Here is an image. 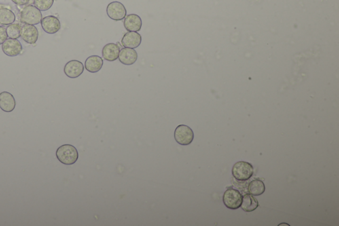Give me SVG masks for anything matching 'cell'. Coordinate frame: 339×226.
<instances>
[{"label":"cell","instance_id":"obj_4","mask_svg":"<svg viewBox=\"0 0 339 226\" xmlns=\"http://www.w3.org/2000/svg\"><path fill=\"white\" fill-rule=\"evenodd\" d=\"M174 138L180 145H188L194 140V132L187 125H180L174 132Z\"/></svg>","mask_w":339,"mask_h":226},{"label":"cell","instance_id":"obj_2","mask_svg":"<svg viewBox=\"0 0 339 226\" xmlns=\"http://www.w3.org/2000/svg\"><path fill=\"white\" fill-rule=\"evenodd\" d=\"M254 174V167L251 163L239 161L234 165L232 174L238 181H246L250 179Z\"/></svg>","mask_w":339,"mask_h":226},{"label":"cell","instance_id":"obj_10","mask_svg":"<svg viewBox=\"0 0 339 226\" xmlns=\"http://www.w3.org/2000/svg\"><path fill=\"white\" fill-rule=\"evenodd\" d=\"M41 24L43 29L48 34H55L61 28L60 21L55 16L45 17L41 20Z\"/></svg>","mask_w":339,"mask_h":226},{"label":"cell","instance_id":"obj_24","mask_svg":"<svg viewBox=\"0 0 339 226\" xmlns=\"http://www.w3.org/2000/svg\"><path fill=\"white\" fill-rule=\"evenodd\" d=\"M3 7H6V5L4 4H1V3H0V9L3 8Z\"/></svg>","mask_w":339,"mask_h":226},{"label":"cell","instance_id":"obj_1","mask_svg":"<svg viewBox=\"0 0 339 226\" xmlns=\"http://www.w3.org/2000/svg\"><path fill=\"white\" fill-rule=\"evenodd\" d=\"M56 157L62 164L72 165L78 159V152L73 145H63L58 147L56 153Z\"/></svg>","mask_w":339,"mask_h":226},{"label":"cell","instance_id":"obj_20","mask_svg":"<svg viewBox=\"0 0 339 226\" xmlns=\"http://www.w3.org/2000/svg\"><path fill=\"white\" fill-rule=\"evenodd\" d=\"M7 37L10 39H16L21 37V27L19 24H11L6 29Z\"/></svg>","mask_w":339,"mask_h":226},{"label":"cell","instance_id":"obj_16","mask_svg":"<svg viewBox=\"0 0 339 226\" xmlns=\"http://www.w3.org/2000/svg\"><path fill=\"white\" fill-rule=\"evenodd\" d=\"M104 65V60L98 55L89 56L85 62V68L91 73H98Z\"/></svg>","mask_w":339,"mask_h":226},{"label":"cell","instance_id":"obj_21","mask_svg":"<svg viewBox=\"0 0 339 226\" xmlns=\"http://www.w3.org/2000/svg\"><path fill=\"white\" fill-rule=\"evenodd\" d=\"M33 3L40 11H45L51 8L54 0H33Z\"/></svg>","mask_w":339,"mask_h":226},{"label":"cell","instance_id":"obj_9","mask_svg":"<svg viewBox=\"0 0 339 226\" xmlns=\"http://www.w3.org/2000/svg\"><path fill=\"white\" fill-rule=\"evenodd\" d=\"M3 52L7 56H16L20 55L23 50L22 43L16 39H7L2 44Z\"/></svg>","mask_w":339,"mask_h":226},{"label":"cell","instance_id":"obj_8","mask_svg":"<svg viewBox=\"0 0 339 226\" xmlns=\"http://www.w3.org/2000/svg\"><path fill=\"white\" fill-rule=\"evenodd\" d=\"M84 66L82 62L77 60H72L65 64L64 68V74L71 79H77L84 72Z\"/></svg>","mask_w":339,"mask_h":226},{"label":"cell","instance_id":"obj_13","mask_svg":"<svg viewBox=\"0 0 339 226\" xmlns=\"http://www.w3.org/2000/svg\"><path fill=\"white\" fill-rule=\"evenodd\" d=\"M137 51L134 49L125 48L121 49L119 55V61L124 65L130 66L135 63L137 60Z\"/></svg>","mask_w":339,"mask_h":226},{"label":"cell","instance_id":"obj_15","mask_svg":"<svg viewBox=\"0 0 339 226\" xmlns=\"http://www.w3.org/2000/svg\"><path fill=\"white\" fill-rule=\"evenodd\" d=\"M124 27L127 31L138 32L141 31L142 28L141 18L137 14H130L126 17L124 20Z\"/></svg>","mask_w":339,"mask_h":226},{"label":"cell","instance_id":"obj_19","mask_svg":"<svg viewBox=\"0 0 339 226\" xmlns=\"http://www.w3.org/2000/svg\"><path fill=\"white\" fill-rule=\"evenodd\" d=\"M266 187L262 180L256 179L252 180L249 185V192L251 195L260 196L264 193Z\"/></svg>","mask_w":339,"mask_h":226},{"label":"cell","instance_id":"obj_6","mask_svg":"<svg viewBox=\"0 0 339 226\" xmlns=\"http://www.w3.org/2000/svg\"><path fill=\"white\" fill-rule=\"evenodd\" d=\"M107 14L111 20L121 21L126 18L127 10L123 3L119 1H113L107 5Z\"/></svg>","mask_w":339,"mask_h":226},{"label":"cell","instance_id":"obj_14","mask_svg":"<svg viewBox=\"0 0 339 226\" xmlns=\"http://www.w3.org/2000/svg\"><path fill=\"white\" fill-rule=\"evenodd\" d=\"M120 47L115 43H108L102 49V56L107 61L113 62L119 58Z\"/></svg>","mask_w":339,"mask_h":226},{"label":"cell","instance_id":"obj_11","mask_svg":"<svg viewBox=\"0 0 339 226\" xmlns=\"http://www.w3.org/2000/svg\"><path fill=\"white\" fill-rule=\"evenodd\" d=\"M142 37L137 32L129 31L121 40L123 46L126 48L136 49L141 44Z\"/></svg>","mask_w":339,"mask_h":226},{"label":"cell","instance_id":"obj_12","mask_svg":"<svg viewBox=\"0 0 339 226\" xmlns=\"http://www.w3.org/2000/svg\"><path fill=\"white\" fill-rule=\"evenodd\" d=\"M16 106V99L8 92L0 93V109L3 112H13Z\"/></svg>","mask_w":339,"mask_h":226},{"label":"cell","instance_id":"obj_3","mask_svg":"<svg viewBox=\"0 0 339 226\" xmlns=\"http://www.w3.org/2000/svg\"><path fill=\"white\" fill-rule=\"evenodd\" d=\"M42 19V13L35 5H27L21 12V22L24 24L35 26L39 24Z\"/></svg>","mask_w":339,"mask_h":226},{"label":"cell","instance_id":"obj_18","mask_svg":"<svg viewBox=\"0 0 339 226\" xmlns=\"http://www.w3.org/2000/svg\"><path fill=\"white\" fill-rule=\"evenodd\" d=\"M16 21V15L11 9L3 7L0 9V25L9 26Z\"/></svg>","mask_w":339,"mask_h":226},{"label":"cell","instance_id":"obj_5","mask_svg":"<svg viewBox=\"0 0 339 226\" xmlns=\"http://www.w3.org/2000/svg\"><path fill=\"white\" fill-rule=\"evenodd\" d=\"M242 196L237 190L230 189L225 192L223 201L225 206L231 210H236L241 205Z\"/></svg>","mask_w":339,"mask_h":226},{"label":"cell","instance_id":"obj_17","mask_svg":"<svg viewBox=\"0 0 339 226\" xmlns=\"http://www.w3.org/2000/svg\"><path fill=\"white\" fill-rule=\"evenodd\" d=\"M259 207V202L251 194H247L242 198L240 208L246 212L255 211Z\"/></svg>","mask_w":339,"mask_h":226},{"label":"cell","instance_id":"obj_23","mask_svg":"<svg viewBox=\"0 0 339 226\" xmlns=\"http://www.w3.org/2000/svg\"><path fill=\"white\" fill-rule=\"evenodd\" d=\"M15 4L18 5H25L29 2L30 0H11Z\"/></svg>","mask_w":339,"mask_h":226},{"label":"cell","instance_id":"obj_22","mask_svg":"<svg viewBox=\"0 0 339 226\" xmlns=\"http://www.w3.org/2000/svg\"><path fill=\"white\" fill-rule=\"evenodd\" d=\"M6 29L2 26H0V45H2L7 39Z\"/></svg>","mask_w":339,"mask_h":226},{"label":"cell","instance_id":"obj_7","mask_svg":"<svg viewBox=\"0 0 339 226\" xmlns=\"http://www.w3.org/2000/svg\"><path fill=\"white\" fill-rule=\"evenodd\" d=\"M21 37L28 44H35L39 38L37 28L33 25L24 24L21 28Z\"/></svg>","mask_w":339,"mask_h":226}]
</instances>
